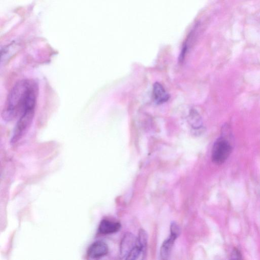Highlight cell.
Here are the masks:
<instances>
[{"mask_svg":"<svg viewBox=\"0 0 260 260\" xmlns=\"http://www.w3.org/2000/svg\"><path fill=\"white\" fill-rule=\"evenodd\" d=\"M38 83L33 80H23L12 88L2 113L3 120L14 121L24 112L36 109L38 94Z\"/></svg>","mask_w":260,"mask_h":260,"instance_id":"6da1fadb","label":"cell"},{"mask_svg":"<svg viewBox=\"0 0 260 260\" xmlns=\"http://www.w3.org/2000/svg\"><path fill=\"white\" fill-rule=\"evenodd\" d=\"M147 249L140 243L138 238L131 233H126L120 245V256L125 260L144 259Z\"/></svg>","mask_w":260,"mask_h":260,"instance_id":"7a4b0ae2","label":"cell"},{"mask_svg":"<svg viewBox=\"0 0 260 260\" xmlns=\"http://www.w3.org/2000/svg\"><path fill=\"white\" fill-rule=\"evenodd\" d=\"M229 128L227 126L223 130V135L218 138L213 146L212 159L217 165L224 164L229 158L233 151V146L229 138Z\"/></svg>","mask_w":260,"mask_h":260,"instance_id":"3957f363","label":"cell"},{"mask_svg":"<svg viewBox=\"0 0 260 260\" xmlns=\"http://www.w3.org/2000/svg\"><path fill=\"white\" fill-rule=\"evenodd\" d=\"M35 113V109L24 112L19 118L12 134L10 142L14 145L27 133L32 125Z\"/></svg>","mask_w":260,"mask_h":260,"instance_id":"277c9868","label":"cell"},{"mask_svg":"<svg viewBox=\"0 0 260 260\" xmlns=\"http://www.w3.org/2000/svg\"><path fill=\"white\" fill-rule=\"evenodd\" d=\"M171 232L170 238L164 241L161 248L160 256L163 260H167L170 257L174 242L179 236L180 228L176 223L172 224Z\"/></svg>","mask_w":260,"mask_h":260,"instance_id":"5b68a950","label":"cell"},{"mask_svg":"<svg viewBox=\"0 0 260 260\" xmlns=\"http://www.w3.org/2000/svg\"><path fill=\"white\" fill-rule=\"evenodd\" d=\"M108 252V246L106 242L97 241L89 246L87 251V256L90 259H99L106 256Z\"/></svg>","mask_w":260,"mask_h":260,"instance_id":"8992f818","label":"cell"},{"mask_svg":"<svg viewBox=\"0 0 260 260\" xmlns=\"http://www.w3.org/2000/svg\"><path fill=\"white\" fill-rule=\"evenodd\" d=\"M121 225L118 222L108 219H103L101 221L98 227V232L102 235H111L118 232L121 229Z\"/></svg>","mask_w":260,"mask_h":260,"instance_id":"52a82bcc","label":"cell"},{"mask_svg":"<svg viewBox=\"0 0 260 260\" xmlns=\"http://www.w3.org/2000/svg\"><path fill=\"white\" fill-rule=\"evenodd\" d=\"M152 95L154 101L157 105L166 102L170 98L163 86L159 83H155L153 86Z\"/></svg>","mask_w":260,"mask_h":260,"instance_id":"ba28073f","label":"cell"},{"mask_svg":"<svg viewBox=\"0 0 260 260\" xmlns=\"http://www.w3.org/2000/svg\"><path fill=\"white\" fill-rule=\"evenodd\" d=\"M231 259L240 260L242 259V255L240 252L237 248L234 249L231 255Z\"/></svg>","mask_w":260,"mask_h":260,"instance_id":"9c48e42d","label":"cell"}]
</instances>
